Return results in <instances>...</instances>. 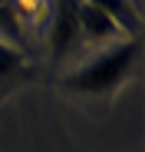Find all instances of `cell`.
Segmentation results:
<instances>
[{
    "mask_svg": "<svg viewBox=\"0 0 145 152\" xmlns=\"http://www.w3.org/2000/svg\"><path fill=\"white\" fill-rule=\"evenodd\" d=\"M83 4L96 7V10H102L109 20L119 23V30H122L125 37H138V27H142V20H138V10L132 0H83Z\"/></svg>",
    "mask_w": 145,
    "mask_h": 152,
    "instance_id": "obj_5",
    "label": "cell"
},
{
    "mask_svg": "<svg viewBox=\"0 0 145 152\" xmlns=\"http://www.w3.org/2000/svg\"><path fill=\"white\" fill-rule=\"evenodd\" d=\"M138 60H142L138 37L115 40V43L102 46L99 53H92L86 63H79L76 69H69L59 80V86L72 96H112L135 76Z\"/></svg>",
    "mask_w": 145,
    "mask_h": 152,
    "instance_id": "obj_1",
    "label": "cell"
},
{
    "mask_svg": "<svg viewBox=\"0 0 145 152\" xmlns=\"http://www.w3.org/2000/svg\"><path fill=\"white\" fill-rule=\"evenodd\" d=\"M23 13L17 7V0H0V40H7L13 46H23Z\"/></svg>",
    "mask_w": 145,
    "mask_h": 152,
    "instance_id": "obj_6",
    "label": "cell"
},
{
    "mask_svg": "<svg viewBox=\"0 0 145 152\" xmlns=\"http://www.w3.org/2000/svg\"><path fill=\"white\" fill-rule=\"evenodd\" d=\"M79 33H83V46H109L115 40H125V33L119 30V23L109 20L102 10H96L79 0Z\"/></svg>",
    "mask_w": 145,
    "mask_h": 152,
    "instance_id": "obj_4",
    "label": "cell"
},
{
    "mask_svg": "<svg viewBox=\"0 0 145 152\" xmlns=\"http://www.w3.org/2000/svg\"><path fill=\"white\" fill-rule=\"evenodd\" d=\"M33 80V66L23 53V46H13L7 40H0V106L7 103V99L23 89Z\"/></svg>",
    "mask_w": 145,
    "mask_h": 152,
    "instance_id": "obj_3",
    "label": "cell"
},
{
    "mask_svg": "<svg viewBox=\"0 0 145 152\" xmlns=\"http://www.w3.org/2000/svg\"><path fill=\"white\" fill-rule=\"evenodd\" d=\"M79 46H83L79 0H56L53 20H50V53H53V63L66 60L69 53H76Z\"/></svg>",
    "mask_w": 145,
    "mask_h": 152,
    "instance_id": "obj_2",
    "label": "cell"
}]
</instances>
